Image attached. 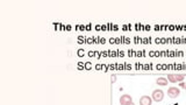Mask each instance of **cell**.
<instances>
[{
  "label": "cell",
  "mask_w": 186,
  "mask_h": 105,
  "mask_svg": "<svg viewBox=\"0 0 186 105\" xmlns=\"http://www.w3.org/2000/svg\"><path fill=\"white\" fill-rule=\"evenodd\" d=\"M185 77V75H181V74H170L167 75V81L171 83H181Z\"/></svg>",
  "instance_id": "obj_1"
},
{
  "label": "cell",
  "mask_w": 186,
  "mask_h": 105,
  "mask_svg": "<svg viewBox=\"0 0 186 105\" xmlns=\"http://www.w3.org/2000/svg\"><path fill=\"white\" fill-rule=\"evenodd\" d=\"M151 98H153V100H155V102H162L163 99H164V92H163L161 89H156V90L153 91V95H151Z\"/></svg>",
  "instance_id": "obj_2"
},
{
  "label": "cell",
  "mask_w": 186,
  "mask_h": 105,
  "mask_svg": "<svg viewBox=\"0 0 186 105\" xmlns=\"http://www.w3.org/2000/svg\"><path fill=\"white\" fill-rule=\"evenodd\" d=\"M180 95V90L177 88V86H170L167 89V96L170 98H177L178 96Z\"/></svg>",
  "instance_id": "obj_3"
},
{
  "label": "cell",
  "mask_w": 186,
  "mask_h": 105,
  "mask_svg": "<svg viewBox=\"0 0 186 105\" xmlns=\"http://www.w3.org/2000/svg\"><path fill=\"white\" fill-rule=\"evenodd\" d=\"M120 104L121 105H132L133 104V98L129 95H123L120 98Z\"/></svg>",
  "instance_id": "obj_4"
},
{
  "label": "cell",
  "mask_w": 186,
  "mask_h": 105,
  "mask_svg": "<svg viewBox=\"0 0 186 105\" xmlns=\"http://www.w3.org/2000/svg\"><path fill=\"white\" fill-rule=\"evenodd\" d=\"M153 104V98L149 96H142L140 98V105H151Z\"/></svg>",
  "instance_id": "obj_5"
},
{
  "label": "cell",
  "mask_w": 186,
  "mask_h": 105,
  "mask_svg": "<svg viewBox=\"0 0 186 105\" xmlns=\"http://www.w3.org/2000/svg\"><path fill=\"white\" fill-rule=\"evenodd\" d=\"M167 77H158L157 80H156V83H157L158 85H161V86H165L167 85Z\"/></svg>",
  "instance_id": "obj_6"
},
{
  "label": "cell",
  "mask_w": 186,
  "mask_h": 105,
  "mask_svg": "<svg viewBox=\"0 0 186 105\" xmlns=\"http://www.w3.org/2000/svg\"><path fill=\"white\" fill-rule=\"evenodd\" d=\"M85 67H86V69H87V70H90L91 67H92V64H91L90 62H87V63H86V64H85Z\"/></svg>",
  "instance_id": "obj_7"
},
{
  "label": "cell",
  "mask_w": 186,
  "mask_h": 105,
  "mask_svg": "<svg viewBox=\"0 0 186 105\" xmlns=\"http://www.w3.org/2000/svg\"><path fill=\"white\" fill-rule=\"evenodd\" d=\"M116 81V76H112V83H114Z\"/></svg>",
  "instance_id": "obj_8"
},
{
  "label": "cell",
  "mask_w": 186,
  "mask_h": 105,
  "mask_svg": "<svg viewBox=\"0 0 186 105\" xmlns=\"http://www.w3.org/2000/svg\"><path fill=\"white\" fill-rule=\"evenodd\" d=\"M180 86L183 89H186V84H184V83H180Z\"/></svg>",
  "instance_id": "obj_9"
},
{
  "label": "cell",
  "mask_w": 186,
  "mask_h": 105,
  "mask_svg": "<svg viewBox=\"0 0 186 105\" xmlns=\"http://www.w3.org/2000/svg\"><path fill=\"white\" fill-rule=\"evenodd\" d=\"M132 105H134V103H133V104H132Z\"/></svg>",
  "instance_id": "obj_10"
},
{
  "label": "cell",
  "mask_w": 186,
  "mask_h": 105,
  "mask_svg": "<svg viewBox=\"0 0 186 105\" xmlns=\"http://www.w3.org/2000/svg\"><path fill=\"white\" fill-rule=\"evenodd\" d=\"M185 78H186V77H185Z\"/></svg>",
  "instance_id": "obj_11"
}]
</instances>
